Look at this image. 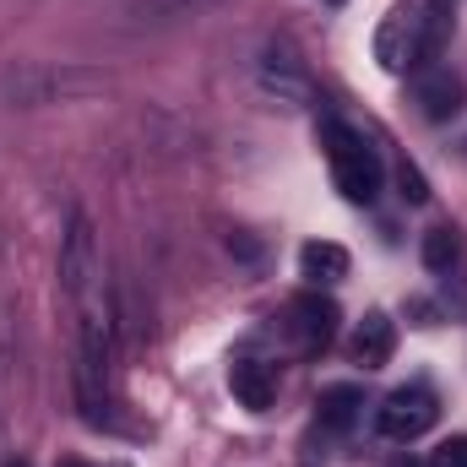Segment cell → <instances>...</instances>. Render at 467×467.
Returning a JSON list of instances; mask_svg holds the SVG:
<instances>
[{
	"mask_svg": "<svg viewBox=\"0 0 467 467\" xmlns=\"http://www.w3.org/2000/svg\"><path fill=\"white\" fill-rule=\"evenodd\" d=\"M424 261H430L435 272H441V266H451V261H457V234H451V229H435L430 239H424Z\"/></svg>",
	"mask_w": 467,
	"mask_h": 467,
	"instance_id": "5bb4252c",
	"label": "cell"
},
{
	"mask_svg": "<svg viewBox=\"0 0 467 467\" xmlns=\"http://www.w3.org/2000/svg\"><path fill=\"white\" fill-rule=\"evenodd\" d=\"M391 467H419V462H391Z\"/></svg>",
	"mask_w": 467,
	"mask_h": 467,
	"instance_id": "e0dca14e",
	"label": "cell"
},
{
	"mask_svg": "<svg viewBox=\"0 0 467 467\" xmlns=\"http://www.w3.org/2000/svg\"><path fill=\"white\" fill-rule=\"evenodd\" d=\"M60 467H88V462H60Z\"/></svg>",
	"mask_w": 467,
	"mask_h": 467,
	"instance_id": "2e32d148",
	"label": "cell"
},
{
	"mask_svg": "<svg viewBox=\"0 0 467 467\" xmlns=\"http://www.w3.org/2000/svg\"><path fill=\"white\" fill-rule=\"evenodd\" d=\"M229 391L250 408V413H266V408L277 402V375H272L261 358H239L229 369Z\"/></svg>",
	"mask_w": 467,
	"mask_h": 467,
	"instance_id": "ba28073f",
	"label": "cell"
},
{
	"mask_svg": "<svg viewBox=\"0 0 467 467\" xmlns=\"http://www.w3.org/2000/svg\"><path fill=\"white\" fill-rule=\"evenodd\" d=\"M419 104H424L430 119H451L462 109V82L451 71H424L419 77Z\"/></svg>",
	"mask_w": 467,
	"mask_h": 467,
	"instance_id": "8fae6325",
	"label": "cell"
},
{
	"mask_svg": "<svg viewBox=\"0 0 467 467\" xmlns=\"http://www.w3.org/2000/svg\"><path fill=\"white\" fill-rule=\"evenodd\" d=\"M299 272H305L310 283H337V277H348V250L332 244V239H310V244L299 250Z\"/></svg>",
	"mask_w": 467,
	"mask_h": 467,
	"instance_id": "7c38bea8",
	"label": "cell"
},
{
	"mask_svg": "<svg viewBox=\"0 0 467 467\" xmlns=\"http://www.w3.org/2000/svg\"><path fill=\"white\" fill-rule=\"evenodd\" d=\"M288 316H294V332H299L305 348H321V343H332V332H337V305L321 299V294H299Z\"/></svg>",
	"mask_w": 467,
	"mask_h": 467,
	"instance_id": "9c48e42d",
	"label": "cell"
},
{
	"mask_svg": "<svg viewBox=\"0 0 467 467\" xmlns=\"http://www.w3.org/2000/svg\"><path fill=\"white\" fill-rule=\"evenodd\" d=\"M316 413H321V430L343 435V430L358 424V413H364V391L358 386H327L321 402H316Z\"/></svg>",
	"mask_w": 467,
	"mask_h": 467,
	"instance_id": "30bf717a",
	"label": "cell"
},
{
	"mask_svg": "<svg viewBox=\"0 0 467 467\" xmlns=\"http://www.w3.org/2000/svg\"><path fill=\"white\" fill-rule=\"evenodd\" d=\"M109 358H115V321H109L104 305L82 299V327H77V402H82L88 424H104Z\"/></svg>",
	"mask_w": 467,
	"mask_h": 467,
	"instance_id": "6da1fadb",
	"label": "cell"
},
{
	"mask_svg": "<svg viewBox=\"0 0 467 467\" xmlns=\"http://www.w3.org/2000/svg\"><path fill=\"white\" fill-rule=\"evenodd\" d=\"M397 348V332H391V321L386 316H364V327H358V337H353V358L364 364V369H380L386 358Z\"/></svg>",
	"mask_w": 467,
	"mask_h": 467,
	"instance_id": "4fadbf2b",
	"label": "cell"
},
{
	"mask_svg": "<svg viewBox=\"0 0 467 467\" xmlns=\"http://www.w3.org/2000/svg\"><path fill=\"white\" fill-rule=\"evenodd\" d=\"M327 5H343V0H327Z\"/></svg>",
	"mask_w": 467,
	"mask_h": 467,
	"instance_id": "d6986e66",
	"label": "cell"
},
{
	"mask_svg": "<svg viewBox=\"0 0 467 467\" xmlns=\"http://www.w3.org/2000/svg\"><path fill=\"white\" fill-rule=\"evenodd\" d=\"M435 467H467V435H457V441H446V446L435 451Z\"/></svg>",
	"mask_w": 467,
	"mask_h": 467,
	"instance_id": "9a60e30c",
	"label": "cell"
},
{
	"mask_svg": "<svg viewBox=\"0 0 467 467\" xmlns=\"http://www.w3.org/2000/svg\"><path fill=\"white\" fill-rule=\"evenodd\" d=\"M5 467H27V462H5Z\"/></svg>",
	"mask_w": 467,
	"mask_h": 467,
	"instance_id": "ac0fdd59",
	"label": "cell"
},
{
	"mask_svg": "<svg viewBox=\"0 0 467 467\" xmlns=\"http://www.w3.org/2000/svg\"><path fill=\"white\" fill-rule=\"evenodd\" d=\"M99 88H104L99 71H82V66H44V60L11 66V71L0 77L5 104H22V109H38V104H71V99L99 93Z\"/></svg>",
	"mask_w": 467,
	"mask_h": 467,
	"instance_id": "7a4b0ae2",
	"label": "cell"
},
{
	"mask_svg": "<svg viewBox=\"0 0 467 467\" xmlns=\"http://www.w3.org/2000/svg\"><path fill=\"white\" fill-rule=\"evenodd\" d=\"M93 283H99V234L88 223V213H71V223L60 234V294L82 305Z\"/></svg>",
	"mask_w": 467,
	"mask_h": 467,
	"instance_id": "277c9868",
	"label": "cell"
},
{
	"mask_svg": "<svg viewBox=\"0 0 467 467\" xmlns=\"http://www.w3.org/2000/svg\"><path fill=\"white\" fill-rule=\"evenodd\" d=\"M218 0H125L119 5V27H130V33H152V27H174V22H185V16H202V11H213Z\"/></svg>",
	"mask_w": 467,
	"mask_h": 467,
	"instance_id": "52a82bcc",
	"label": "cell"
},
{
	"mask_svg": "<svg viewBox=\"0 0 467 467\" xmlns=\"http://www.w3.org/2000/svg\"><path fill=\"white\" fill-rule=\"evenodd\" d=\"M255 77H261V93H272V99L288 104V109L310 99V71H305V60H299L288 44H266Z\"/></svg>",
	"mask_w": 467,
	"mask_h": 467,
	"instance_id": "8992f818",
	"label": "cell"
},
{
	"mask_svg": "<svg viewBox=\"0 0 467 467\" xmlns=\"http://www.w3.org/2000/svg\"><path fill=\"white\" fill-rule=\"evenodd\" d=\"M321 136H327V163H332L337 191H343L348 202H358V207H369V202L380 196V180H386L380 152H375L358 130H348L343 119H327Z\"/></svg>",
	"mask_w": 467,
	"mask_h": 467,
	"instance_id": "3957f363",
	"label": "cell"
},
{
	"mask_svg": "<svg viewBox=\"0 0 467 467\" xmlns=\"http://www.w3.org/2000/svg\"><path fill=\"white\" fill-rule=\"evenodd\" d=\"M435 397L424 391V386H402V391H391L380 408H375V430L386 435V441H397V446H408V441H419L430 424H435Z\"/></svg>",
	"mask_w": 467,
	"mask_h": 467,
	"instance_id": "5b68a950",
	"label": "cell"
}]
</instances>
